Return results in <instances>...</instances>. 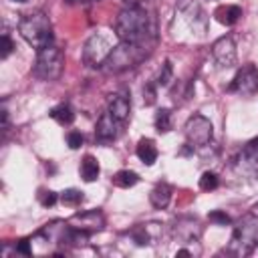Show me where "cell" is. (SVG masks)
<instances>
[{"label": "cell", "mask_w": 258, "mask_h": 258, "mask_svg": "<svg viewBox=\"0 0 258 258\" xmlns=\"http://www.w3.org/2000/svg\"><path fill=\"white\" fill-rule=\"evenodd\" d=\"M183 133H185V139L189 145L204 147V145H210V141H212L214 125L204 115H191L183 125Z\"/></svg>", "instance_id": "6"}, {"label": "cell", "mask_w": 258, "mask_h": 258, "mask_svg": "<svg viewBox=\"0 0 258 258\" xmlns=\"http://www.w3.org/2000/svg\"><path fill=\"white\" fill-rule=\"evenodd\" d=\"M135 153H137V157H139L145 165H153V163L157 161V147H155L153 139H145V137L139 139Z\"/></svg>", "instance_id": "17"}, {"label": "cell", "mask_w": 258, "mask_h": 258, "mask_svg": "<svg viewBox=\"0 0 258 258\" xmlns=\"http://www.w3.org/2000/svg\"><path fill=\"white\" fill-rule=\"evenodd\" d=\"M12 50H14V42H12V38L4 32L2 38H0V58H8Z\"/></svg>", "instance_id": "25"}, {"label": "cell", "mask_w": 258, "mask_h": 258, "mask_svg": "<svg viewBox=\"0 0 258 258\" xmlns=\"http://www.w3.org/2000/svg\"><path fill=\"white\" fill-rule=\"evenodd\" d=\"M14 250H16L18 254H24V256H30V254H32V248H30V240H20V242H16V246H14Z\"/></svg>", "instance_id": "30"}, {"label": "cell", "mask_w": 258, "mask_h": 258, "mask_svg": "<svg viewBox=\"0 0 258 258\" xmlns=\"http://www.w3.org/2000/svg\"><path fill=\"white\" fill-rule=\"evenodd\" d=\"M127 6H139L141 2H145V0H123Z\"/></svg>", "instance_id": "31"}, {"label": "cell", "mask_w": 258, "mask_h": 258, "mask_svg": "<svg viewBox=\"0 0 258 258\" xmlns=\"http://www.w3.org/2000/svg\"><path fill=\"white\" fill-rule=\"evenodd\" d=\"M250 214H254V216H258V204H254V208H252V212Z\"/></svg>", "instance_id": "33"}, {"label": "cell", "mask_w": 258, "mask_h": 258, "mask_svg": "<svg viewBox=\"0 0 258 258\" xmlns=\"http://www.w3.org/2000/svg\"><path fill=\"white\" fill-rule=\"evenodd\" d=\"M50 117H52L56 123H60V125H71V123L75 121V113H73L71 105H67V103H60V105L52 107V109H50Z\"/></svg>", "instance_id": "19"}, {"label": "cell", "mask_w": 258, "mask_h": 258, "mask_svg": "<svg viewBox=\"0 0 258 258\" xmlns=\"http://www.w3.org/2000/svg\"><path fill=\"white\" fill-rule=\"evenodd\" d=\"M208 220L214 222V224H222V226H226V224L232 222L230 216H228L226 212H222V210H214V212H210V214H208Z\"/></svg>", "instance_id": "28"}, {"label": "cell", "mask_w": 258, "mask_h": 258, "mask_svg": "<svg viewBox=\"0 0 258 258\" xmlns=\"http://www.w3.org/2000/svg\"><path fill=\"white\" fill-rule=\"evenodd\" d=\"M123 125H125V123L117 121L109 111L103 113V115L99 117V121H97V127H95V137H97V141H101V143L115 141V139L119 137Z\"/></svg>", "instance_id": "11"}, {"label": "cell", "mask_w": 258, "mask_h": 258, "mask_svg": "<svg viewBox=\"0 0 258 258\" xmlns=\"http://www.w3.org/2000/svg\"><path fill=\"white\" fill-rule=\"evenodd\" d=\"M95 2H99V0H95Z\"/></svg>", "instance_id": "37"}, {"label": "cell", "mask_w": 258, "mask_h": 258, "mask_svg": "<svg viewBox=\"0 0 258 258\" xmlns=\"http://www.w3.org/2000/svg\"><path fill=\"white\" fill-rule=\"evenodd\" d=\"M111 50H113V46L107 40V36H103V34L97 32L83 46V62L87 67H93V69L103 67V62L107 60V56H109Z\"/></svg>", "instance_id": "7"}, {"label": "cell", "mask_w": 258, "mask_h": 258, "mask_svg": "<svg viewBox=\"0 0 258 258\" xmlns=\"http://www.w3.org/2000/svg\"><path fill=\"white\" fill-rule=\"evenodd\" d=\"M99 173H101V167H99V161H97V157H93V155H85L83 157V161H81V177L85 179V181H95L97 177H99Z\"/></svg>", "instance_id": "18"}, {"label": "cell", "mask_w": 258, "mask_h": 258, "mask_svg": "<svg viewBox=\"0 0 258 258\" xmlns=\"http://www.w3.org/2000/svg\"><path fill=\"white\" fill-rule=\"evenodd\" d=\"M67 4H77V2H81V0H64Z\"/></svg>", "instance_id": "34"}, {"label": "cell", "mask_w": 258, "mask_h": 258, "mask_svg": "<svg viewBox=\"0 0 258 258\" xmlns=\"http://www.w3.org/2000/svg\"><path fill=\"white\" fill-rule=\"evenodd\" d=\"M155 129L159 133H167L171 129V111L169 109H159L155 113Z\"/></svg>", "instance_id": "21"}, {"label": "cell", "mask_w": 258, "mask_h": 258, "mask_svg": "<svg viewBox=\"0 0 258 258\" xmlns=\"http://www.w3.org/2000/svg\"><path fill=\"white\" fill-rule=\"evenodd\" d=\"M85 200V196H83V191H79V189H64L62 194H60V202L64 204V206H77V204H81Z\"/></svg>", "instance_id": "24"}, {"label": "cell", "mask_w": 258, "mask_h": 258, "mask_svg": "<svg viewBox=\"0 0 258 258\" xmlns=\"http://www.w3.org/2000/svg\"><path fill=\"white\" fill-rule=\"evenodd\" d=\"M189 254H191L189 250H177V254H175V256H189Z\"/></svg>", "instance_id": "32"}, {"label": "cell", "mask_w": 258, "mask_h": 258, "mask_svg": "<svg viewBox=\"0 0 258 258\" xmlns=\"http://www.w3.org/2000/svg\"><path fill=\"white\" fill-rule=\"evenodd\" d=\"M69 224L77 230H83L87 234L101 232L105 228V216L99 210H87V212H77L71 216Z\"/></svg>", "instance_id": "9"}, {"label": "cell", "mask_w": 258, "mask_h": 258, "mask_svg": "<svg viewBox=\"0 0 258 258\" xmlns=\"http://www.w3.org/2000/svg\"><path fill=\"white\" fill-rule=\"evenodd\" d=\"M230 93H238L242 97H250L254 93H258V71L252 67V64H246L242 67L236 77L232 79L230 87H228Z\"/></svg>", "instance_id": "8"}, {"label": "cell", "mask_w": 258, "mask_h": 258, "mask_svg": "<svg viewBox=\"0 0 258 258\" xmlns=\"http://www.w3.org/2000/svg\"><path fill=\"white\" fill-rule=\"evenodd\" d=\"M155 97H157V85L155 83H147L143 87V103L145 105H153L155 103Z\"/></svg>", "instance_id": "26"}, {"label": "cell", "mask_w": 258, "mask_h": 258, "mask_svg": "<svg viewBox=\"0 0 258 258\" xmlns=\"http://www.w3.org/2000/svg\"><path fill=\"white\" fill-rule=\"evenodd\" d=\"M115 34L123 42L149 46L155 38V20L141 6H127L119 12L115 20Z\"/></svg>", "instance_id": "1"}, {"label": "cell", "mask_w": 258, "mask_h": 258, "mask_svg": "<svg viewBox=\"0 0 258 258\" xmlns=\"http://www.w3.org/2000/svg\"><path fill=\"white\" fill-rule=\"evenodd\" d=\"M171 194H173L171 185L165 183V181H159V183L151 189V194H149V202H151L153 208L163 210V208L169 206V202H171Z\"/></svg>", "instance_id": "14"}, {"label": "cell", "mask_w": 258, "mask_h": 258, "mask_svg": "<svg viewBox=\"0 0 258 258\" xmlns=\"http://www.w3.org/2000/svg\"><path fill=\"white\" fill-rule=\"evenodd\" d=\"M18 32L36 50L52 44V22L42 10H32L24 14L18 20Z\"/></svg>", "instance_id": "2"}, {"label": "cell", "mask_w": 258, "mask_h": 258, "mask_svg": "<svg viewBox=\"0 0 258 258\" xmlns=\"http://www.w3.org/2000/svg\"><path fill=\"white\" fill-rule=\"evenodd\" d=\"M149 56V46L145 44H133V42H119L109 52L107 60L103 62V71L107 73H123L129 69H135L139 62H143Z\"/></svg>", "instance_id": "3"}, {"label": "cell", "mask_w": 258, "mask_h": 258, "mask_svg": "<svg viewBox=\"0 0 258 258\" xmlns=\"http://www.w3.org/2000/svg\"><path fill=\"white\" fill-rule=\"evenodd\" d=\"M171 79H173V64H171V60H165L161 64V71H159L157 79H155V85L157 87H167Z\"/></svg>", "instance_id": "22"}, {"label": "cell", "mask_w": 258, "mask_h": 258, "mask_svg": "<svg viewBox=\"0 0 258 258\" xmlns=\"http://www.w3.org/2000/svg\"><path fill=\"white\" fill-rule=\"evenodd\" d=\"M214 16H216V20H218L220 24L232 26V24H236V22L240 20V16H242V8H240V6H234V4H226V6L216 8Z\"/></svg>", "instance_id": "16"}, {"label": "cell", "mask_w": 258, "mask_h": 258, "mask_svg": "<svg viewBox=\"0 0 258 258\" xmlns=\"http://www.w3.org/2000/svg\"><path fill=\"white\" fill-rule=\"evenodd\" d=\"M173 230H175V236H179L181 240H187V242H191L200 236V224L196 218H179L175 222Z\"/></svg>", "instance_id": "15"}, {"label": "cell", "mask_w": 258, "mask_h": 258, "mask_svg": "<svg viewBox=\"0 0 258 258\" xmlns=\"http://www.w3.org/2000/svg\"><path fill=\"white\" fill-rule=\"evenodd\" d=\"M250 143H252V145H254V147L258 149V139H254V141H250Z\"/></svg>", "instance_id": "35"}, {"label": "cell", "mask_w": 258, "mask_h": 258, "mask_svg": "<svg viewBox=\"0 0 258 258\" xmlns=\"http://www.w3.org/2000/svg\"><path fill=\"white\" fill-rule=\"evenodd\" d=\"M67 143H69L71 149H79L83 145V135L79 131H69L67 133Z\"/></svg>", "instance_id": "29"}, {"label": "cell", "mask_w": 258, "mask_h": 258, "mask_svg": "<svg viewBox=\"0 0 258 258\" xmlns=\"http://www.w3.org/2000/svg\"><path fill=\"white\" fill-rule=\"evenodd\" d=\"M111 181H113V185L127 189V187H133V185L139 181V175H137L135 171H131V169H121V171H117V173L111 177Z\"/></svg>", "instance_id": "20"}, {"label": "cell", "mask_w": 258, "mask_h": 258, "mask_svg": "<svg viewBox=\"0 0 258 258\" xmlns=\"http://www.w3.org/2000/svg\"><path fill=\"white\" fill-rule=\"evenodd\" d=\"M56 200H58V196H56L54 191H50V189H42V191L38 194V202H40L44 208L54 206V204H56Z\"/></svg>", "instance_id": "27"}, {"label": "cell", "mask_w": 258, "mask_h": 258, "mask_svg": "<svg viewBox=\"0 0 258 258\" xmlns=\"http://www.w3.org/2000/svg\"><path fill=\"white\" fill-rule=\"evenodd\" d=\"M212 56L222 69H230L236 62V42L232 36H222L212 44Z\"/></svg>", "instance_id": "10"}, {"label": "cell", "mask_w": 258, "mask_h": 258, "mask_svg": "<svg viewBox=\"0 0 258 258\" xmlns=\"http://www.w3.org/2000/svg\"><path fill=\"white\" fill-rule=\"evenodd\" d=\"M236 169H238V173H242L250 179H258V149L252 143H248L242 149V153L238 155Z\"/></svg>", "instance_id": "12"}, {"label": "cell", "mask_w": 258, "mask_h": 258, "mask_svg": "<svg viewBox=\"0 0 258 258\" xmlns=\"http://www.w3.org/2000/svg\"><path fill=\"white\" fill-rule=\"evenodd\" d=\"M258 244V216L248 214L246 218H242L232 234V242H230V252L244 256L250 254Z\"/></svg>", "instance_id": "4"}, {"label": "cell", "mask_w": 258, "mask_h": 258, "mask_svg": "<svg viewBox=\"0 0 258 258\" xmlns=\"http://www.w3.org/2000/svg\"><path fill=\"white\" fill-rule=\"evenodd\" d=\"M12 2H26V0H12Z\"/></svg>", "instance_id": "36"}, {"label": "cell", "mask_w": 258, "mask_h": 258, "mask_svg": "<svg viewBox=\"0 0 258 258\" xmlns=\"http://www.w3.org/2000/svg\"><path fill=\"white\" fill-rule=\"evenodd\" d=\"M64 69V54L58 46L48 44L36 52L34 75L42 81H56Z\"/></svg>", "instance_id": "5"}, {"label": "cell", "mask_w": 258, "mask_h": 258, "mask_svg": "<svg viewBox=\"0 0 258 258\" xmlns=\"http://www.w3.org/2000/svg\"><path fill=\"white\" fill-rule=\"evenodd\" d=\"M218 183H220V179H218V175L214 171H204L202 177H200V189H204V191L216 189Z\"/></svg>", "instance_id": "23"}, {"label": "cell", "mask_w": 258, "mask_h": 258, "mask_svg": "<svg viewBox=\"0 0 258 258\" xmlns=\"http://www.w3.org/2000/svg\"><path fill=\"white\" fill-rule=\"evenodd\" d=\"M107 111L121 123H125L129 119V113H131V101L125 93H113L109 95V101H107Z\"/></svg>", "instance_id": "13"}]
</instances>
